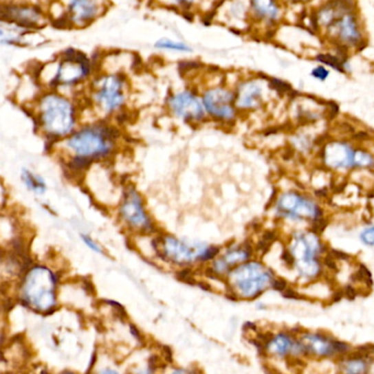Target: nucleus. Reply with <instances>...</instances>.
<instances>
[{"instance_id": "0eeeda50", "label": "nucleus", "mask_w": 374, "mask_h": 374, "mask_svg": "<svg viewBox=\"0 0 374 374\" xmlns=\"http://www.w3.org/2000/svg\"><path fill=\"white\" fill-rule=\"evenodd\" d=\"M38 112L44 134L54 140H65L78 129L77 105L56 90L42 94L38 100Z\"/></svg>"}, {"instance_id": "b1692460", "label": "nucleus", "mask_w": 374, "mask_h": 374, "mask_svg": "<svg viewBox=\"0 0 374 374\" xmlns=\"http://www.w3.org/2000/svg\"><path fill=\"white\" fill-rule=\"evenodd\" d=\"M316 62L327 66L329 69L342 72V74H349L351 72V63L345 54H320L316 57Z\"/></svg>"}, {"instance_id": "39448f33", "label": "nucleus", "mask_w": 374, "mask_h": 374, "mask_svg": "<svg viewBox=\"0 0 374 374\" xmlns=\"http://www.w3.org/2000/svg\"><path fill=\"white\" fill-rule=\"evenodd\" d=\"M129 81L122 72H96L89 81V101L99 120H110L126 111Z\"/></svg>"}, {"instance_id": "a878e982", "label": "nucleus", "mask_w": 374, "mask_h": 374, "mask_svg": "<svg viewBox=\"0 0 374 374\" xmlns=\"http://www.w3.org/2000/svg\"><path fill=\"white\" fill-rule=\"evenodd\" d=\"M153 46L159 51L173 52V53H192V47L190 44L185 43L183 41L174 40V38H159L155 41Z\"/></svg>"}, {"instance_id": "20e7f679", "label": "nucleus", "mask_w": 374, "mask_h": 374, "mask_svg": "<svg viewBox=\"0 0 374 374\" xmlns=\"http://www.w3.org/2000/svg\"><path fill=\"white\" fill-rule=\"evenodd\" d=\"M270 211L276 222L292 227L290 231L309 229L313 223L327 217L322 201L294 187L277 192Z\"/></svg>"}, {"instance_id": "473e14b6", "label": "nucleus", "mask_w": 374, "mask_h": 374, "mask_svg": "<svg viewBox=\"0 0 374 374\" xmlns=\"http://www.w3.org/2000/svg\"><path fill=\"white\" fill-rule=\"evenodd\" d=\"M155 368L153 366H148L147 368H144V369L138 370V371L135 372L134 374H155Z\"/></svg>"}, {"instance_id": "6e6552de", "label": "nucleus", "mask_w": 374, "mask_h": 374, "mask_svg": "<svg viewBox=\"0 0 374 374\" xmlns=\"http://www.w3.org/2000/svg\"><path fill=\"white\" fill-rule=\"evenodd\" d=\"M116 212L120 227L131 236H151L160 232L144 196L135 185L126 184L122 188Z\"/></svg>"}, {"instance_id": "f03ea898", "label": "nucleus", "mask_w": 374, "mask_h": 374, "mask_svg": "<svg viewBox=\"0 0 374 374\" xmlns=\"http://www.w3.org/2000/svg\"><path fill=\"white\" fill-rule=\"evenodd\" d=\"M314 28L347 55L351 50L364 45V28L355 0H325L312 16Z\"/></svg>"}, {"instance_id": "dca6fc26", "label": "nucleus", "mask_w": 374, "mask_h": 374, "mask_svg": "<svg viewBox=\"0 0 374 374\" xmlns=\"http://www.w3.org/2000/svg\"><path fill=\"white\" fill-rule=\"evenodd\" d=\"M357 144L351 140L329 137L316 153L318 166L340 175L353 171V155Z\"/></svg>"}, {"instance_id": "f704fd0d", "label": "nucleus", "mask_w": 374, "mask_h": 374, "mask_svg": "<svg viewBox=\"0 0 374 374\" xmlns=\"http://www.w3.org/2000/svg\"><path fill=\"white\" fill-rule=\"evenodd\" d=\"M100 374H120L118 373L116 370L113 369H109V368H107V369L103 370V371L101 372Z\"/></svg>"}, {"instance_id": "f8f14e48", "label": "nucleus", "mask_w": 374, "mask_h": 374, "mask_svg": "<svg viewBox=\"0 0 374 374\" xmlns=\"http://www.w3.org/2000/svg\"><path fill=\"white\" fill-rule=\"evenodd\" d=\"M205 112L208 120L219 126H234L241 114L235 104L233 87L218 82L201 90Z\"/></svg>"}, {"instance_id": "cd10ccee", "label": "nucleus", "mask_w": 374, "mask_h": 374, "mask_svg": "<svg viewBox=\"0 0 374 374\" xmlns=\"http://www.w3.org/2000/svg\"><path fill=\"white\" fill-rule=\"evenodd\" d=\"M359 241L366 248H374V225L366 226L359 232Z\"/></svg>"}, {"instance_id": "6ab92c4d", "label": "nucleus", "mask_w": 374, "mask_h": 374, "mask_svg": "<svg viewBox=\"0 0 374 374\" xmlns=\"http://www.w3.org/2000/svg\"><path fill=\"white\" fill-rule=\"evenodd\" d=\"M252 28L275 31L285 16L283 0H248Z\"/></svg>"}, {"instance_id": "2f4dec72", "label": "nucleus", "mask_w": 374, "mask_h": 374, "mask_svg": "<svg viewBox=\"0 0 374 374\" xmlns=\"http://www.w3.org/2000/svg\"><path fill=\"white\" fill-rule=\"evenodd\" d=\"M283 3H289V5H307V3H312L318 0H283Z\"/></svg>"}, {"instance_id": "7ed1b4c3", "label": "nucleus", "mask_w": 374, "mask_h": 374, "mask_svg": "<svg viewBox=\"0 0 374 374\" xmlns=\"http://www.w3.org/2000/svg\"><path fill=\"white\" fill-rule=\"evenodd\" d=\"M150 246L155 258L179 270L204 267L214 261L221 250V246L179 238L162 231L150 236Z\"/></svg>"}, {"instance_id": "c9c22d12", "label": "nucleus", "mask_w": 374, "mask_h": 374, "mask_svg": "<svg viewBox=\"0 0 374 374\" xmlns=\"http://www.w3.org/2000/svg\"><path fill=\"white\" fill-rule=\"evenodd\" d=\"M0 1H7V3H18V1H32V3H36L35 0H0Z\"/></svg>"}, {"instance_id": "f257e3e1", "label": "nucleus", "mask_w": 374, "mask_h": 374, "mask_svg": "<svg viewBox=\"0 0 374 374\" xmlns=\"http://www.w3.org/2000/svg\"><path fill=\"white\" fill-rule=\"evenodd\" d=\"M120 140V126L110 120H96L78 127L65 138V147L72 155L70 170L81 173L96 164H109L118 155Z\"/></svg>"}, {"instance_id": "c756f323", "label": "nucleus", "mask_w": 374, "mask_h": 374, "mask_svg": "<svg viewBox=\"0 0 374 374\" xmlns=\"http://www.w3.org/2000/svg\"><path fill=\"white\" fill-rule=\"evenodd\" d=\"M80 238L81 241H82L83 243H85V245H86L87 248L90 250V251L94 252V253H96V254H105V251L104 249H103V246L100 245V244L98 243V242H96L94 238H92L91 235L85 234V233H82V234H80Z\"/></svg>"}, {"instance_id": "c85d7f7f", "label": "nucleus", "mask_w": 374, "mask_h": 374, "mask_svg": "<svg viewBox=\"0 0 374 374\" xmlns=\"http://www.w3.org/2000/svg\"><path fill=\"white\" fill-rule=\"evenodd\" d=\"M310 76L314 80L320 81V82H325L329 79V76H331V70L327 66L318 64V66L311 69Z\"/></svg>"}, {"instance_id": "2eb2a0df", "label": "nucleus", "mask_w": 374, "mask_h": 374, "mask_svg": "<svg viewBox=\"0 0 374 374\" xmlns=\"http://www.w3.org/2000/svg\"><path fill=\"white\" fill-rule=\"evenodd\" d=\"M50 21L47 11L32 1L7 3L0 1V22L10 24L24 31H36Z\"/></svg>"}, {"instance_id": "4be33fe9", "label": "nucleus", "mask_w": 374, "mask_h": 374, "mask_svg": "<svg viewBox=\"0 0 374 374\" xmlns=\"http://www.w3.org/2000/svg\"><path fill=\"white\" fill-rule=\"evenodd\" d=\"M337 374H368L369 357L366 349H353L336 360Z\"/></svg>"}, {"instance_id": "7c9ffc66", "label": "nucleus", "mask_w": 374, "mask_h": 374, "mask_svg": "<svg viewBox=\"0 0 374 374\" xmlns=\"http://www.w3.org/2000/svg\"><path fill=\"white\" fill-rule=\"evenodd\" d=\"M368 357H369V371L368 374H374V347L372 349H366Z\"/></svg>"}, {"instance_id": "5701e85b", "label": "nucleus", "mask_w": 374, "mask_h": 374, "mask_svg": "<svg viewBox=\"0 0 374 374\" xmlns=\"http://www.w3.org/2000/svg\"><path fill=\"white\" fill-rule=\"evenodd\" d=\"M33 31H24L10 24H0V45L24 46L29 45L27 40Z\"/></svg>"}, {"instance_id": "9d476101", "label": "nucleus", "mask_w": 374, "mask_h": 374, "mask_svg": "<svg viewBox=\"0 0 374 374\" xmlns=\"http://www.w3.org/2000/svg\"><path fill=\"white\" fill-rule=\"evenodd\" d=\"M104 0H52L48 18L59 28L90 27L107 12Z\"/></svg>"}, {"instance_id": "9b49d317", "label": "nucleus", "mask_w": 374, "mask_h": 374, "mask_svg": "<svg viewBox=\"0 0 374 374\" xmlns=\"http://www.w3.org/2000/svg\"><path fill=\"white\" fill-rule=\"evenodd\" d=\"M57 277L46 266H34L28 272L22 286V294L28 305L45 312L56 305Z\"/></svg>"}, {"instance_id": "423d86ee", "label": "nucleus", "mask_w": 374, "mask_h": 374, "mask_svg": "<svg viewBox=\"0 0 374 374\" xmlns=\"http://www.w3.org/2000/svg\"><path fill=\"white\" fill-rule=\"evenodd\" d=\"M276 278L275 270L264 262L263 257L256 256L231 270L223 283L231 297L253 301L273 289Z\"/></svg>"}, {"instance_id": "393cba45", "label": "nucleus", "mask_w": 374, "mask_h": 374, "mask_svg": "<svg viewBox=\"0 0 374 374\" xmlns=\"http://www.w3.org/2000/svg\"><path fill=\"white\" fill-rule=\"evenodd\" d=\"M21 179L24 186L27 187L28 190L36 194V195H43L44 192L47 190L44 179L38 177V174L33 173L28 168L22 170Z\"/></svg>"}, {"instance_id": "bb28decb", "label": "nucleus", "mask_w": 374, "mask_h": 374, "mask_svg": "<svg viewBox=\"0 0 374 374\" xmlns=\"http://www.w3.org/2000/svg\"><path fill=\"white\" fill-rule=\"evenodd\" d=\"M157 3H161L164 7L168 8L177 9V10L188 11L195 8L198 0H153Z\"/></svg>"}, {"instance_id": "412c9836", "label": "nucleus", "mask_w": 374, "mask_h": 374, "mask_svg": "<svg viewBox=\"0 0 374 374\" xmlns=\"http://www.w3.org/2000/svg\"><path fill=\"white\" fill-rule=\"evenodd\" d=\"M214 16H221L222 23L234 29H251L248 0H220Z\"/></svg>"}, {"instance_id": "a211bd4d", "label": "nucleus", "mask_w": 374, "mask_h": 374, "mask_svg": "<svg viewBox=\"0 0 374 374\" xmlns=\"http://www.w3.org/2000/svg\"><path fill=\"white\" fill-rule=\"evenodd\" d=\"M305 349V358L318 360H338L353 348L327 331H307L298 335Z\"/></svg>"}, {"instance_id": "f3484780", "label": "nucleus", "mask_w": 374, "mask_h": 374, "mask_svg": "<svg viewBox=\"0 0 374 374\" xmlns=\"http://www.w3.org/2000/svg\"><path fill=\"white\" fill-rule=\"evenodd\" d=\"M235 104L241 116L263 110L270 92H274L270 80L259 76L241 78L234 87Z\"/></svg>"}, {"instance_id": "4468645a", "label": "nucleus", "mask_w": 374, "mask_h": 374, "mask_svg": "<svg viewBox=\"0 0 374 374\" xmlns=\"http://www.w3.org/2000/svg\"><path fill=\"white\" fill-rule=\"evenodd\" d=\"M256 256L253 241L230 242L227 245L222 246L218 256L206 266H204L203 270L209 278L221 280L223 283L231 270Z\"/></svg>"}, {"instance_id": "72a5a7b5", "label": "nucleus", "mask_w": 374, "mask_h": 374, "mask_svg": "<svg viewBox=\"0 0 374 374\" xmlns=\"http://www.w3.org/2000/svg\"><path fill=\"white\" fill-rule=\"evenodd\" d=\"M168 374H195L192 372L187 371V370L179 368V369H174L173 371L170 372Z\"/></svg>"}, {"instance_id": "1a4fd4ad", "label": "nucleus", "mask_w": 374, "mask_h": 374, "mask_svg": "<svg viewBox=\"0 0 374 374\" xmlns=\"http://www.w3.org/2000/svg\"><path fill=\"white\" fill-rule=\"evenodd\" d=\"M51 64L54 67L53 75L48 82L54 90L81 86L91 80L96 72L94 60L75 48L65 50Z\"/></svg>"}, {"instance_id": "ddd939ff", "label": "nucleus", "mask_w": 374, "mask_h": 374, "mask_svg": "<svg viewBox=\"0 0 374 374\" xmlns=\"http://www.w3.org/2000/svg\"><path fill=\"white\" fill-rule=\"evenodd\" d=\"M166 107L172 118L188 126H201L208 122L201 92L194 87L179 89L168 94Z\"/></svg>"}, {"instance_id": "aec40b11", "label": "nucleus", "mask_w": 374, "mask_h": 374, "mask_svg": "<svg viewBox=\"0 0 374 374\" xmlns=\"http://www.w3.org/2000/svg\"><path fill=\"white\" fill-rule=\"evenodd\" d=\"M263 351L277 359L305 358V349L298 335L290 331H278L270 335L263 342Z\"/></svg>"}]
</instances>
